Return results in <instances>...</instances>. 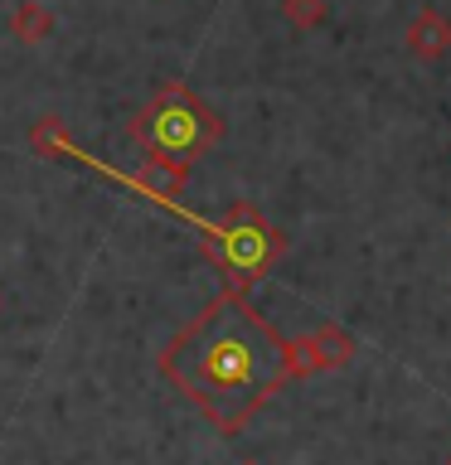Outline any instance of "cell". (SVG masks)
<instances>
[{"label": "cell", "mask_w": 451, "mask_h": 465, "mask_svg": "<svg viewBox=\"0 0 451 465\" xmlns=\"http://www.w3.org/2000/svg\"><path fill=\"white\" fill-rule=\"evenodd\" d=\"M131 141L141 145L145 160H185L195 165L224 141V116L209 102H199L185 83H160L145 107L131 112Z\"/></svg>", "instance_id": "3957f363"}, {"label": "cell", "mask_w": 451, "mask_h": 465, "mask_svg": "<svg viewBox=\"0 0 451 465\" xmlns=\"http://www.w3.org/2000/svg\"><path fill=\"white\" fill-rule=\"evenodd\" d=\"M282 15L296 29H316V25H326L330 5H326V0H282Z\"/></svg>", "instance_id": "52a82bcc"}, {"label": "cell", "mask_w": 451, "mask_h": 465, "mask_svg": "<svg viewBox=\"0 0 451 465\" xmlns=\"http://www.w3.org/2000/svg\"><path fill=\"white\" fill-rule=\"evenodd\" d=\"M151 203L175 213V218H185L189 228H199L204 252H209V262L228 276L233 291H253L291 247L286 232L272 228L267 218H262V209H253V203H228L224 218H199L195 209H185L180 199H151Z\"/></svg>", "instance_id": "7a4b0ae2"}, {"label": "cell", "mask_w": 451, "mask_h": 465, "mask_svg": "<svg viewBox=\"0 0 451 465\" xmlns=\"http://www.w3.org/2000/svg\"><path fill=\"white\" fill-rule=\"evenodd\" d=\"M160 373L218 436H238L291 383L286 340L253 311L247 291H218L160 349Z\"/></svg>", "instance_id": "6da1fadb"}, {"label": "cell", "mask_w": 451, "mask_h": 465, "mask_svg": "<svg viewBox=\"0 0 451 465\" xmlns=\"http://www.w3.org/2000/svg\"><path fill=\"white\" fill-rule=\"evenodd\" d=\"M407 54L417 58V64H442V58L451 54V15L436 10V5H422L413 20H407Z\"/></svg>", "instance_id": "5b68a950"}, {"label": "cell", "mask_w": 451, "mask_h": 465, "mask_svg": "<svg viewBox=\"0 0 451 465\" xmlns=\"http://www.w3.org/2000/svg\"><path fill=\"white\" fill-rule=\"evenodd\" d=\"M10 35L25 44V49H35V44H44L54 35V10L44 5V0H20L10 15Z\"/></svg>", "instance_id": "8992f818"}, {"label": "cell", "mask_w": 451, "mask_h": 465, "mask_svg": "<svg viewBox=\"0 0 451 465\" xmlns=\"http://www.w3.org/2000/svg\"><path fill=\"white\" fill-rule=\"evenodd\" d=\"M238 465H262V460H238Z\"/></svg>", "instance_id": "ba28073f"}, {"label": "cell", "mask_w": 451, "mask_h": 465, "mask_svg": "<svg viewBox=\"0 0 451 465\" xmlns=\"http://www.w3.org/2000/svg\"><path fill=\"white\" fill-rule=\"evenodd\" d=\"M355 359V340L340 330V325H316L311 334H296L286 340V373L291 378H316V373H330V369H345Z\"/></svg>", "instance_id": "277c9868"}, {"label": "cell", "mask_w": 451, "mask_h": 465, "mask_svg": "<svg viewBox=\"0 0 451 465\" xmlns=\"http://www.w3.org/2000/svg\"><path fill=\"white\" fill-rule=\"evenodd\" d=\"M446 465H451V456H446Z\"/></svg>", "instance_id": "9c48e42d"}]
</instances>
